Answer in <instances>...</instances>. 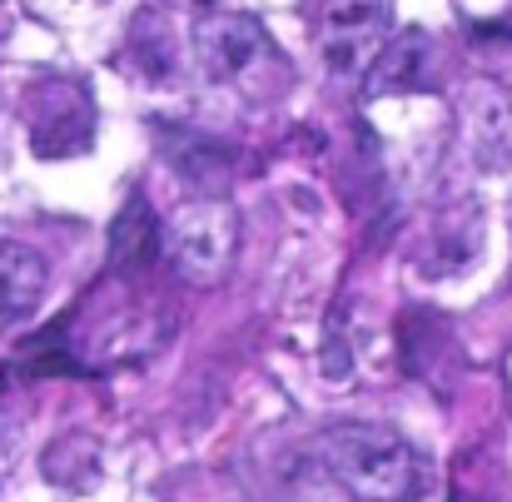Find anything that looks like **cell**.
Instances as JSON below:
<instances>
[{
  "mask_svg": "<svg viewBox=\"0 0 512 502\" xmlns=\"http://www.w3.org/2000/svg\"><path fill=\"white\" fill-rule=\"evenodd\" d=\"M319 458L348 498L358 502H418L428 493L423 453L383 423H339L319 438Z\"/></svg>",
  "mask_w": 512,
  "mask_h": 502,
  "instance_id": "cell-1",
  "label": "cell"
},
{
  "mask_svg": "<svg viewBox=\"0 0 512 502\" xmlns=\"http://www.w3.org/2000/svg\"><path fill=\"white\" fill-rule=\"evenodd\" d=\"M165 254H170L174 274L189 284H224V274L234 269L239 254V214L234 204L199 194L189 204H179L165 224Z\"/></svg>",
  "mask_w": 512,
  "mask_h": 502,
  "instance_id": "cell-2",
  "label": "cell"
},
{
  "mask_svg": "<svg viewBox=\"0 0 512 502\" xmlns=\"http://www.w3.org/2000/svg\"><path fill=\"white\" fill-rule=\"evenodd\" d=\"M264 50H269V35L244 10H204L194 25V70L209 85L244 80L264 60Z\"/></svg>",
  "mask_w": 512,
  "mask_h": 502,
  "instance_id": "cell-3",
  "label": "cell"
},
{
  "mask_svg": "<svg viewBox=\"0 0 512 502\" xmlns=\"http://www.w3.org/2000/svg\"><path fill=\"white\" fill-rule=\"evenodd\" d=\"M388 35V15L378 0H334L319 20V55L334 75H363Z\"/></svg>",
  "mask_w": 512,
  "mask_h": 502,
  "instance_id": "cell-4",
  "label": "cell"
},
{
  "mask_svg": "<svg viewBox=\"0 0 512 502\" xmlns=\"http://www.w3.org/2000/svg\"><path fill=\"white\" fill-rule=\"evenodd\" d=\"M463 140L478 169L512 165V90L498 80H468L458 95Z\"/></svg>",
  "mask_w": 512,
  "mask_h": 502,
  "instance_id": "cell-5",
  "label": "cell"
},
{
  "mask_svg": "<svg viewBox=\"0 0 512 502\" xmlns=\"http://www.w3.org/2000/svg\"><path fill=\"white\" fill-rule=\"evenodd\" d=\"M160 254H165V224L145 194H130L110 224V264L120 274H145L160 264Z\"/></svg>",
  "mask_w": 512,
  "mask_h": 502,
  "instance_id": "cell-6",
  "label": "cell"
},
{
  "mask_svg": "<svg viewBox=\"0 0 512 502\" xmlns=\"http://www.w3.org/2000/svg\"><path fill=\"white\" fill-rule=\"evenodd\" d=\"M45 284H50V264L25 244L0 239V334L40 309Z\"/></svg>",
  "mask_w": 512,
  "mask_h": 502,
  "instance_id": "cell-7",
  "label": "cell"
},
{
  "mask_svg": "<svg viewBox=\"0 0 512 502\" xmlns=\"http://www.w3.org/2000/svg\"><path fill=\"white\" fill-rule=\"evenodd\" d=\"M433 45L423 30H403L398 40H383L378 60L368 65V95H398V90H428Z\"/></svg>",
  "mask_w": 512,
  "mask_h": 502,
  "instance_id": "cell-8",
  "label": "cell"
},
{
  "mask_svg": "<svg viewBox=\"0 0 512 502\" xmlns=\"http://www.w3.org/2000/svg\"><path fill=\"white\" fill-rule=\"evenodd\" d=\"M478 244H483V224H478L473 209H463V214H453V219L438 229V244H433L428 269H433V274H458V269H468V264L478 259Z\"/></svg>",
  "mask_w": 512,
  "mask_h": 502,
  "instance_id": "cell-9",
  "label": "cell"
},
{
  "mask_svg": "<svg viewBox=\"0 0 512 502\" xmlns=\"http://www.w3.org/2000/svg\"><path fill=\"white\" fill-rule=\"evenodd\" d=\"M90 145V115L85 110H65V115H55L50 125L40 120L35 130H30V150L40 155V160H65V155H80Z\"/></svg>",
  "mask_w": 512,
  "mask_h": 502,
  "instance_id": "cell-10",
  "label": "cell"
},
{
  "mask_svg": "<svg viewBox=\"0 0 512 502\" xmlns=\"http://www.w3.org/2000/svg\"><path fill=\"white\" fill-rule=\"evenodd\" d=\"M174 160H179V174H189V179H204V174H209V179H224V160H229V155H224L219 145L194 140V145H189V150H179Z\"/></svg>",
  "mask_w": 512,
  "mask_h": 502,
  "instance_id": "cell-11",
  "label": "cell"
},
{
  "mask_svg": "<svg viewBox=\"0 0 512 502\" xmlns=\"http://www.w3.org/2000/svg\"><path fill=\"white\" fill-rule=\"evenodd\" d=\"M15 453H20V418H10V413L0 408V473H10Z\"/></svg>",
  "mask_w": 512,
  "mask_h": 502,
  "instance_id": "cell-12",
  "label": "cell"
},
{
  "mask_svg": "<svg viewBox=\"0 0 512 502\" xmlns=\"http://www.w3.org/2000/svg\"><path fill=\"white\" fill-rule=\"evenodd\" d=\"M184 5H219V0H184Z\"/></svg>",
  "mask_w": 512,
  "mask_h": 502,
  "instance_id": "cell-13",
  "label": "cell"
}]
</instances>
